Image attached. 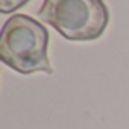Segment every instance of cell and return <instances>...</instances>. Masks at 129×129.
I'll return each mask as SVG.
<instances>
[{
  "instance_id": "7a4b0ae2",
  "label": "cell",
  "mask_w": 129,
  "mask_h": 129,
  "mask_svg": "<svg viewBox=\"0 0 129 129\" xmlns=\"http://www.w3.org/2000/svg\"><path fill=\"white\" fill-rule=\"evenodd\" d=\"M38 17L70 41L100 38L111 20L103 0H44Z\"/></svg>"
},
{
  "instance_id": "3957f363",
  "label": "cell",
  "mask_w": 129,
  "mask_h": 129,
  "mask_svg": "<svg viewBox=\"0 0 129 129\" xmlns=\"http://www.w3.org/2000/svg\"><path fill=\"white\" fill-rule=\"evenodd\" d=\"M30 0H0V11L2 14H11L27 5Z\"/></svg>"
},
{
  "instance_id": "6da1fadb",
  "label": "cell",
  "mask_w": 129,
  "mask_h": 129,
  "mask_svg": "<svg viewBox=\"0 0 129 129\" xmlns=\"http://www.w3.org/2000/svg\"><path fill=\"white\" fill-rule=\"evenodd\" d=\"M50 35L44 24L24 14L8 18L0 34V58L20 75L53 73L49 59Z\"/></svg>"
}]
</instances>
